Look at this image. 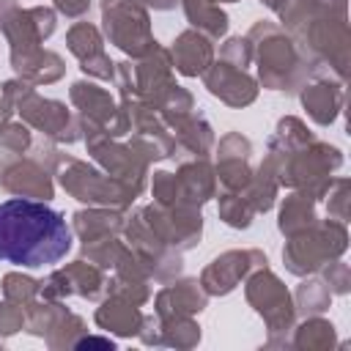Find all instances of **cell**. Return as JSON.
Instances as JSON below:
<instances>
[{
    "label": "cell",
    "mask_w": 351,
    "mask_h": 351,
    "mask_svg": "<svg viewBox=\"0 0 351 351\" xmlns=\"http://www.w3.org/2000/svg\"><path fill=\"white\" fill-rule=\"evenodd\" d=\"M71 250V228L47 203L11 197L0 203V261L25 269L55 266Z\"/></svg>",
    "instance_id": "obj_1"
},
{
    "label": "cell",
    "mask_w": 351,
    "mask_h": 351,
    "mask_svg": "<svg viewBox=\"0 0 351 351\" xmlns=\"http://www.w3.org/2000/svg\"><path fill=\"white\" fill-rule=\"evenodd\" d=\"M85 346H104V348H112V343H104V340H82L80 348H85Z\"/></svg>",
    "instance_id": "obj_2"
}]
</instances>
